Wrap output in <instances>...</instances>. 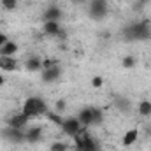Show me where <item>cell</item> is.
<instances>
[{"label": "cell", "mask_w": 151, "mask_h": 151, "mask_svg": "<svg viewBox=\"0 0 151 151\" xmlns=\"http://www.w3.org/2000/svg\"><path fill=\"white\" fill-rule=\"evenodd\" d=\"M46 111H47L46 102H44L40 97H30V99L25 100V104H23V111H21V113L32 119V118L40 116V114H46Z\"/></svg>", "instance_id": "6da1fadb"}, {"label": "cell", "mask_w": 151, "mask_h": 151, "mask_svg": "<svg viewBox=\"0 0 151 151\" xmlns=\"http://www.w3.org/2000/svg\"><path fill=\"white\" fill-rule=\"evenodd\" d=\"M127 37L134 39V40H142V39H148L151 35V27L150 21H139V23H134L130 25L127 30H125Z\"/></svg>", "instance_id": "7a4b0ae2"}, {"label": "cell", "mask_w": 151, "mask_h": 151, "mask_svg": "<svg viewBox=\"0 0 151 151\" xmlns=\"http://www.w3.org/2000/svg\"><path fill=\"white\" fill-rule=\"evenodd\" d=\"M81 128H83V125L79 123L77 118H65L63 123H62V130H63V134L69 135V137H76V135L81 132Z\"/></svg>", "instance_id": "3957f363"}, {"label": "cell", "mask_w": 151, "mask_h": 151, "mask_svg": "<svg viewBox=\"0 0 151 151\" xmlns=\"http://www.w3.org/2000/svg\"><path fill=\"white\" fill-rule=\"evenodd\" d=\"M107 14V4L106 0H91L90 2V16L95 19H100Z\"/></svg>", "instance_id": "277c9868"}, {"label": "cell", "mask_w": 151, "mask_h": 151, "mask_svg": "<svg viewBox=\"0 0 151 151\" xmlns=\"http://www.w3.org/2000/svg\"><path fill=\"white\" fill-rule=\"evenodd\" d=\"M4 137H5L7 141L14 142V144H19V142L25 141V132L19 130V128H12V127H9L7 130H4Z\"/></svg>", "instance_id": "5b68a950"}, {"label": "cell", "mask_w": 151, "mask_h": 151, "mask_svg": "<svg viewBox=\"0 0 151 151\" xmlns=\"http://www.w3.org/2000/svg\"><path fill=\"white\" fill-rule=\"evenodd\" d=\"M60 76H62L60 65H55V67H51V69H44V70H42V81H44V83H55Z\"/></svg>", "instance_id": "8992f818"}, {"label": "cell", "mask_w": 151, "mask_h": 151, "mask_svg": "<svg viewBox=\"0 0 151 151\" xmlns=\"http://www.w3.org/2000/svg\"><path fill=\"white\" fill-rule=\"evenodd\" d=\"M77 119H79V123L83 127L93 125V107H83L77 114Z\"/></svg>", "instance_id": "52a82bcc"}, {"label": "cell", "mask_w": 151, "mask_h": 151, "mask_svg": "<svg viewBox=\"0 0 151 151\" xmlns=\"http://www.w3.org/2000/svg\"><path fill=\"white\" fill-rule=\"evenodd\" d=\"M18 69V60L14 56H0V70L12 72Z\"/></svg>", "instance_id": "ba28073f"}, {"label": "cell", "mask_w": 151, "mask_h": 151, "mask_svg": "<svg viewBox=\"0 0 151 151\" xmlns=\"http://www.w3.org/2000/svg\"><path fill=\"white\" fill-rule=\"evenodd\" d=\"M28 121H30V118H28V116H25L23 113H19V114H14V116L9 119V127L23 130V128L27 127V123H28Z\"/></svg>", "instance_id": "9c48e42d"}, {"label": "cell", "mask_w": 151, "mask_h": 151, "mask_svg": "<svg viewBox=\"0 0 151 151\" xmlns=\"http://www.w3.org/2000/svg\"><path fill=\"white\" fill-rule=\"evenodd\" d=\"M42 139V128L40 127H32L25 132V141L30 142V144H35Z\"/></svg>", "instance_id": "30bf717a"}, {"label": "cell", "mask_w": 151, "mask_h": 151, "mask_svg": "<svg viewBox=\"0 0 151 151\" xmlns=\"http://www.w3.org/2000/svg\"><path fill=\"white\" fill-rule=\"evenodd\" d=\"M137 137H139V130H137V128H132V130L125 132V135H123V141H121V144H123L125 148H130L132 144H135Z\"/></svg>", "instance_id": "8fae6325"}, {"label": "cell", "mask_w": 151, "mask_h": 151, "mask_svg": "<svg viewBox=\"0 0 151 151\" xmlns=\"http://www.w3.org/2000/svg\"><path fill=\"white\" fill-rule=\"evenodd\" d=\"M44 34L47 35H62V28L58 25V21H44Z\"/></svg>", "instance_id": "7c38bea8"}, {"label": "cell", "mask_w": 151, "mask_h": 151, "mask_svg": "<svg viewBox=\"0 0 151 151\" xmlns=\"http://www.w3.org/2000/svg\"><path fill=\"white\" fill-rule=\"evenodd\" d=\"M18 49H19V47H18V44H16L14 40H7V42L0 47V56H12Z\"/></svg>", "instance_id": "4fadbf2b"}, {"label": "cell", "mask_w": 151, "mask_h": 151, "mask_svg": "<svg viewBox=\"0 0 151 151\" xmlns=\"http://www.w3.org/2000/svg\"><path fill=\"white\" fill-rule=\"evenodd\" d=\"M25 67H27V70H30V72L40 70V69H42V60H40L39 56H30V58L25 62Z\"/></svg>", "instance_id": "5bb4252c"}, {"label": "cell", "mask_w": 151, "mask_h": 151, "mask_svg": "<svg viewBox=\"0 0 151 151\" xmlns=\"http://www.w3.org/2000/svg\"><path fill=\"white\" fill-rule=\"evenodd\" d=\"M60 18H62V11L58 7H47V11L44 12L46 21H58Z\"/></svg>", "instance_id": "9a60e30c"}, {"label": "cell", "mask_w": 151, "mask_h": 151, "mask_svg": "<svg viewBox=\"0 0 151 151\" xmlns=\"http://www.w3.org/2000/svg\"><path fill=\"white\" fill-rule=\"evenodd\" d=\"M46 118H47L51 123L58 125V127H62V123H63V118L56 113V111H46Z\"/></svg>", "instance_id": "2e32d148"}, {"label": "cell", "mask_w": 151, "mask_h": 151, "mask_svg": "<svg viewBox=\"0 0 151 151\" xmlns=\"http://www.w3.org/2000/svg\"><path fill=\"white\" fill-rule=\"evenodd\" d=\"M139 114L141 116H150L151 114V102H148V100L141 102L139 104Z\"/></svg>", "instance_id": "e0dca14e"}, {"label": "cell", "mask_w": 151, "mask_h": 151, "mask_svg": "<svg viewBox=\"0 0 151 151\" xmlns=\"http://www.w3.org/2000/svg\"><path fill=\"white\" fill-rule=\"evenodd\" d=\"M2 5H4V9H7V11H14L16 5H18V0H2Z\"/></svg>", "instance_id": "ac0fdd59"}, {"label": "cell", "mask_w": 151, "mask_h": 151, "mask_svg": "<svg viewBox=\"0 0 151 151\" xmlns=\"http://www.w3.org/2000/svg\"><path fill=\"white\" fill-rule=\"evenodd\" d=\"M102 111L100 109H97V107H93V125H99V123H102Z\"/></svg>", "instance_id": "d6986e66"}, {"label": "cell", "mask_w": 151, "mask_h": 151, "mask_svg": "<svg viewBox=\"0 0 151 151\" xmlns=\"http://www.w3.org/2000/svg\"><path fill=\"white\" fill-rule=\"evenodd\" d=\"M134 65H135V58H134V56L128 55V56L123 58V67H125V69H132Z\"/></svg>", "instance_id": "ffe728a7"}, {"label": "cell", "mask_w": 151, "mask_h": 151, "mask_svg": "<svg viewBox=\"0 0 151 151\" xmlns=\"http://www.w3.org/2000/svg\"><path fill=\"white\" fill-rule=\"evenodd\" d=\"M49 150L51 151H67V144L65 142H53L49 146Z\"/></svg>", "instance_id": "44dd1931"}, {"label": "cell", "mask_w": 151, "mask_h": 151, "mask_svg": "<svg viewBox=\"0 0 151 151\" xmlns=\"http://www.w3.org/2000/svg\"><path fill=\"white\" fill-rule=\"evenodd\" d=\"M102 84H104V77H102V76H95V77L91 79V86H93V88H100Z\"/></svg>", "instance_id": "7402d4cb"}, {"label": "cell", "mask_w": 151, "mask_h": 151, "mask_svg": "<svg viewBox=\"0 0 151 151\" xmlns=\"http://www.w3.org/2000/svg\"><path fill=\"white\" fill-rule=\"evenodd\" d=\"M55 65H58L55 60H49V58L42 60V69H51V67H55Z\"/></svg>", "instance_id": "603a6c76"}, {"label": "cell", "mask_w": 151, "mask_h": 151, "mask_svg": "<svg viewBox=\"0 0 151 151\" xmlns=\"http://www.w3.org/2000/svg\"><path fill=\"white\" fill-rule=\"evenodd\" d=\"M63 111H65V100H58L56 102V113L62 114Z\"/></svg>", "instance_id": "cb8c5ba5"}, {"label": "cell", "mask_w": 151, "mask_h": 151, "mask_svg": "<svg viewBox=\"0 0 151 151\" xmlns=\"http://www.w3.org/2000/svg\"><path fill=\"white\" fill-rule=\"evenodd\" d=\"M7 40H9V39H7V35H5V34H0V47H2Z\"/></svg>", "instance_id": "d4e9b609"}, {"label": "cell", "mask_w": 151, "mask_h": 151, "mask_svg": "<svg viewBox=\"0 0 151 151\" xmlns=\"http://www.w3.org/2000/svg\"><path fill=\"white\" fill-rule=\"evenodd\" d=\"M4 81H5V79H4V76L0 74V86H2V84H4Z\"/></svg>", "instance_id": "484cf974"}, {"label": "cell", "mask_w": 151, "mask_h": 151, "mask_svg": "<svg viewBox=\"0 0 151 151\" xmlns=\"http://www.w3.org/2000/svg\"><path fill=\"white\" fill-rule=\"evenodd\" d=\"M141 2H146V0H141Z\"/></svg>", "instance_id": "4316f807"}]
</instances>
